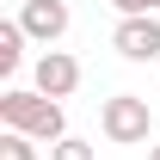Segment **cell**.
<instances>
[{"mask_svg": "<svg viewBox=\"0 0 160 160\" xmlns=\"http://www.w3.org/2000/svg\"><path fill=\"white\" fill-rule=\"evenodd\" d=\"M148 160H160V142H154V148H148Z\"/></svg>", "mask_w": 160, "mask_h": 160, "instance_id": "obj_10", "label": "cell"}, {"mask_svg": "<svg viewBox=\"0 0 160 160\" xmlns=\"http://www.w3.org/2000/svg\"><path fill=\"white\" fill-rule=\"evenodd\" d=\"M25 37H31V31H25L19 19L0 25V74H19V62H25Z\"/></svg>", "mask_w": 160, "mask_h": 160, "instance_id": "obj_6", "label": "cell"}, {"mask_svg": "<svg viewBox=\"0 0 160 160\" xmlns=\"http://www.w3.org/2000/svg\"><path fill=\"white\" fill-rule=\"evenodd\" d=\"M74 86H80V62L68 56V49H49V56L37 62V92L43 99H68Z\"/></svg>", "mask_w": 160, "mask_h": 160, "instance_id": "obj_4", "label": "cell"}, {"mask_svg": "<svg viewBox=\"0 0 160 160\" xmlns=\"http://www.w3.org/2000/svg\"><path fill=\"white\" fill-rule=\"evenodd\" d=\"M111 6H117L123 19H136V12H154V6H148V0H111Z\"/></svg>", "mask_w": 160, "mask_h": 160, "instance_id": "obj_9", "label": "cell"}, {"mask_svg": "<svg viewBox=\"0 0 160 160\" xmlns=\"http://www.w3.org/2000/svg\"><path fill=\"white\" fill-rule=\"evenodd\" d=\"M0 160H37L31 136H25V129H6V136H0Z\"/></svg>", "mask_w": 160, "mask_h": 160, "instance_id": "obj_7", "label": "cell"}, {"mask_svg": "<svg viewBox=\"0 0 160 160\" xmlns=\"http://www.w3.org/2000/svg\"><path fill=\"white\" fill-rule=\"evenodd\" d=\"M148 6H160V0H148Z\"/></svg>", "mask_w": 160, "mask_h": 160, "instance_id": "obj_11", "label": "cell"}, {"mask_svg": "<svg viewBox=\"0 0 160 160\" xmlns=\"http://www.w3.org/2000/svg\"><path fill=\"white\" fill-rule=\"evenodd\" d=\"M99 129L111 142H148V99H136V92H117V99H105V111H99Z\"/></svg>", "mask_w": 160, "mask_h": 160, "instance_id": "obj_2", "label": "cell"}, {"mask_svg": "<svg viewBox=\"0 0 160 160\" xmlns=\"http://www.w3.org/2000/svg\"><path fill=\"white\" fill-rule=\"evenodd\" d=\"M19 25L31 31V37H43V43H56L62 31H68V6H62V0H25V12H19Z\"/></svg>", "mask_w": 160, "mask_h": 160, "instance_id": "obj_5", "label": "cell"}, {"mask_svg": "<svg viewBox=\"0 0 160 160\" xmlns=\"http://www.w3.org/2000/svg\"><path fill=\"white\" fill-rule=\"evenodd\" d=\"M0 123H6V129H25V136H43V142H62V136H68V111H62V99L19 92V86L0 92Z\"/></svg>", "mask_w": 160, "mask_h": 160, "instance_id": "obj_1", "label": "cell"}, {"mask_svg": "<svg viewBox=\"0 0 160 160\" xmlns=\"http://www.w3.org/2000/svg\"><path fill=\"white\" fill-rule=\"evenodd\" d=\"M49 160H99V154H92V142H80V136H62L56 148H49Z\"/></svg>", "mask_w": 160, "mask_h": 160, "instance_id": "obj_8", "label": "cell"}, {"mask_svg": "<svg viewBox=\"0 0 160 160\" xmlns=\"http://www.w3.org/2000/svg\"><path fill=\"white\" fill-rule=\"evenodd\" d=\"M117 56L123 62H148V56H160V19L154 12H136V19H123L117 25Z\"/></svg>", "mask_w": 160, "mask_h": 160, "instance_id": "obj_3", "label": "cell"}]
</instances>
